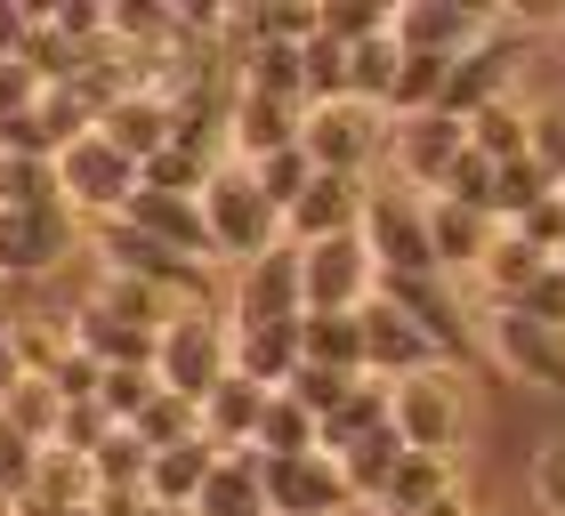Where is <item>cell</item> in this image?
Instances as JSON below:
<instances>
[{"label":"cell","instance_id":"14","mask_svg":"<svg viewBox=\"0 0 565 516\" xmlns=\"http://www.w3.org/2000/svg\"><path fill=\"white\" fill-rule=\"evenodd\" d=\"M380 299L404 307L436 347H445V364H469V355L484 347L477 323H460V299H452V275H380Z\"/></svg>","mask_w":565,"mask_h":516},{"label":"cell","instance_id":"35","mask_svg":"<svg viewBox=\"0 0 565 516\" xmlns=\"http://www.w3.org/2000/svg\"><path fill=\"white\" fill-rule=\"evenodd\" d=\"M396 65H404V49H396V33H380V41H364V49H348V89L364 97V106H380V114H388Z\"/></svg>","mask_w":565,"mask_h":516},{"label":"cell","instance_id":"30","mask_svg":"<svg viewBox=\"0 0 565 516\" xmlns=\"http://www.w3.org/2000/svg\"><path fill=\"white\" fill-rule=\"evenodd\" d=\"M469 146H477L493 170L533 162V106H525V97H501V106H484V114L469 121Z\"/></svg>","mask_w":565,"mask_h":516},{"label":"cell","instance_id":"19","mask_svg":"<svg viewBox=\"0 0 565 516\" xmlns=\"http://www.w3.org/2000/svg\"><path fill=\"white\" fill-rule=\"evenodd\" d=\"M307 138V106H275L259 89H235V121H226V162L259 170L267 153H291Z\"/></svg>","mask_w":565,"mask_h":516},{"label":"cell","instance_id":"36","mask_svg":"<svg viewBox=\"0 0 565 516\" xmlns=\"http://www.w3.org/2000/svg\"><path fill=\"white\" fill-rule=\"evenodd\" d=\"M0 420L24 428L33 444H57V436H65V396H57L49 379H24L17 396H9V411H0Z\"/></svg>","mask_w":565,"mask_h":516},{"label":"cell","instance_id":"25","mask_svg":"<svg viewBox=\"0 0 565 516\" xmlns=\"http://www.w3.org/2000/svg\"><path fill=\"white\" fill-rule=\"evenodd\" d=\"M211 469H218V444H211V436H186V444L153 452V469H146L153 508H194L202 484H211Z\"/></svg>","mask_w":565,"mask_h":516},{"label":"cell","instance_id":"23","mask_svg":"<svg viewBox=\"0 0 565 516\" xmlns=\"http://www.w3.org/2000/svg\"><path fill=\"white\" fill-rule=\"evenodd\" d=\"M121 226H138V235L186 250V258H218V250H211V218H202V202H178V194H146V186H138V202L121 211Z\"/></svg>","mask_w":565,"mask_h":516},{"label":"cell","instance_id":"51","mask_svg":"<svg viewBox=\"0 0 565 516\" xmlns=\"http://www.w3.org/2000/svg\"><path fill=\"white\" fill-rule=\"evenodd\" d=\"M420 516H484V508H477V493H469V476H460V484H452V493H445V501H436V508H420Z\"/></svg>","mask_w":565,"mask_h":516},{"label":"cell","instance_id":"21","mask_svg":"<svg viewBox=\"0 0 565 516\" xmlns=\"http://www.w3.org/2000/svg\"><path fill=\"white\" fill-rule=\"evenodd\" d=\"M428 235H436V267L445 275H484V258H493V243H501V218L436 194L428 202Z\"/></svg>","mask_w":565,"mask_h":516},{"label":"cell","instance_id":"28","mask_svg":"<svg viewBox=\"0 0 565 516\" xmlns=\"http://www.w3.org/2000/svg\"><path fill=\"white\" fill-rule=\"evenodd\" d=\"M299 347H307V364H323V372L372 379V355H364V315H307V323H299Z\"/></svg>","mask_w":565,"mask_h":516},{"label":"cell","instance_id":"38","mask_svg":"<svg viewBox=\"0 0 565 516\" xmlns=\"http://www.w3.org/2000/svg\"><path fill=\"white\" fill-rule=\"evenodd\" d=\"M299 57H307V114H316V106H340V97H355V89H348V49L331 41V33H316V41L299 49Z\"/></svg>","mask_w":565,"mask_h":516},{"label":"cell","instance_id":"34","mask_svg":"<svg viewBox=\"0 0 565 516\" xmlns=\"http://www.w3.org/2000/svg\"><path fill=\"white\" fill-rule=\"evenodd\" d=\"M89 299L106 307V315H121V323H146V331H162L178 307L162 299V291H146V282H130V275H114V267H97V282H89Z\"/></svg>","mask_w":565,"mask_h":516},{"label":"cell","instance_id":"20","mask_svg":"<svg viewBox=\"0 0 565 516\" xmlns=\"http://www.w3.org/2000/svg\"><path fill=\"white\" fill-rule=\"evenodd\" d=\"M307 323V315H299ZM299 323H235V379L267 387V396H282V387L299 379L307 347H299Z\"/></svg>","mask_w":565,"mask_h":516},{"label":"cell","instance_id":"22","mask_svg":"<svg viewBox=\"0 0 565 516\" xmlns=\"http://www.w3.org/2000/svg\"><path fill=\"white\" fill-rule=\"evenodd\" d=\"M97 129H106V138H114V146L146 170L153 153L178 138V106H170L162 89H130V97H114V106H106V121H97Z\"/></svg>","mask_w":565,"mask_h":516},{"label":"cell","instance_id":"29","mask_svg":"<svg viewBox=\"0 0 565 516\" xmlns=\"http://www.w3.org/2000/svg\"><path fill=\"white\" fill-rule=\"evenodd\" d=\"M445 89H452V57H420V49H404L396 89H388V121H428V114H445Z\"/></svg>","mask_w":565,"mask_h":516},{"label":"cell","instance_id":"17","mask_svg":"<svg viewBox=\"0 0 565 516\" xmlns=\"http://www.w3.org/2000/svg\"><path fill=\"white\" fill-rule=\"evenodd\" d=\"M460 153H469V121H452V114H428V121H396V146H388V162L396 178L413 194H445V178L460 170Z\"/></svg>","mask_w":565,"mask_h":516},{"label":"cell","instance_id":"56","mask_svg":"<svg viewBox=\"0 0 565 516\" xmlns=\"http://www.w3.org/2000/svg\"><path fill=\"white\" fill-rule=\"evenodd\" d=\"M557 194H565V186H557Z\"/></svg>","mask_w":565,"mask_h":516},{"label":"cell","instance_id":"13","mask_svg":"<svg viewBox=\"0 0 565 516\" xmlns=\"http://www.w3.org/2000/svg\"><path fill=\"white\" fill-rule=\"evenodd\" d=\"M267 508L275 516H355L364 501L348 493V476H340L331 452H299V460H267Z\"/></svg>","mask_w":565,"mask_h":516},{"label":"cell","instance_id":"45","mask_svg":"<svg viewBox=\"0 0 565 516\" xmlns=\"http://www.w3.org/2000/svg\"><path fill=\"white\" fill-rule=\"evenodd\" d=\"M533 501H542V516H565V436H550L542 452H533Z\"/></svg>","mask_w":565,"mask_h":516},{"label":"cell","instance_id":"53","mask_svg":"<svg viewBox=\"0 0 565 516\" xmlns=\"http://www.w3.org/2000/svg\"><path fill=\"white\" fill-rule=\"evenodd\" d=\"M153 516H194V508H153Z\"/></svg>","mask_w":565,"mask_h":516},{"label":"cell","instance_id":"49","mask_svg":"<svg viewBox=\"0 0 565 516\" xmlns=\"http://www.w3.org/2000/svg\"><path fill=\"white\" fill-rule=\"evenodd\" d=\"M41 33V9H17V0H0V57H24Z\"/></svg>","mask_w":565,"mask_h":516},{"label":"cell","instance_id":"46","mask_svg":"<svg viewBox=\"0 0 565 516\" xmlns=\"http://www.w3.org/2000/svg\"><path fill=\"white\" fill-rule=\"evenodd\" d=\"M509 235H525V243L542 250V258H557V250H565V194H550V202H533V211H525L518 226H509Z\"/></svg>","mask_w":565,"mask_h":516},{"label":"cell","instance_id":"18","mask_svg":"<svg viewBox=\"0 0 565 516\" xmlns=\"http://www.w3.org/2000/svg\"><path fill=\"white\" fill-rule=\"evenodd\" d=\"M364 211H372V178H340V170H316V186L299 194V211L282 218V243H331V235H364Z\"/></svg>","mask_w":565,"mask_h":516},{"label":"cell","instance_id":"41","mask_svg":"<svg viewBox=\"0 0 565 516\" xmlns=\"http://www.w3.org/2000/svg\"><path fill=\"white\" fill-rule=\"evenodd\" d=\"M445 202H469V211H484V218H493V202H501V170H493V162H484V153L469 146V153H460V170L445 178Z\"/></svg>","mask_w":565,"mask_h":516},{"label":"cell","instance_id":"54","mask_svg":"<svg viewBox=\"0 0 565 516\" xmlns=\"http://www.w3.org/2000/svg\"><path fill=\"white\" fill-rule=\"evenodd\" d=\"M557 57H565V24H557Z\"/></svg>","mask_w":565,"mask_h":516},{"label":"cell","instance_id":"33","mask_svg":"<svg viewBox=\"0 0 565 516\" xmlns=\"http://www.w3.org/2000/svg\"><path fill=\"white\" fill-rule=\"evenodd\" d=\"M259 452L267 460H299V452H323V420L307 411L299 396H275L267 420H259Z\"/></svg>","mask_w":565,"mask_h":516},{"label":"cell","instance_id":"31","mask_svg":"<svg viewBox=\"0 0 565 516\" xmlns=\"http://www.w3.org/2000/svg\"><path fill=\"white\" fill-rule=\"evenodd\" d=\"M404 452H413V444H404V436L396 428H380V436H364V444H355V452H340V476H348V493L355 501H380V493H388V476L404 469Z\"/></svg>","mask_w":565,"mask_h":516},{"label":"cell","instance_id":"12","mask_svg":"<svg viewBox=\"0 0 565 516\" xmlns=\"http://www.w3.org/2000/svg\"><path fill=\"white\" fill-rule=\"evenodd\" d=\"M525 33L518 24H501L484 49H469V57L452 65V89H445V114L452 121H477L484 106H501V97H518V65H525Z\"/></svg>","mask_w":565,"mask_h":516},{"label":"cell","instance_id":"4","mask_svg":"<svg viewBox=\"0 0 565 516\" xmlns=\"http://www.w3.org/2000/svg\"><path fill=\"white\" fill-rule=\"evenodd\" d=\"M364 250L380 275H445L436 267V235H428V194H413L404 178H372Z\"/></svg>","mask_w":565,"mask_h":516},{"label":"cell","instance_id":"26","mask_svg":"<svg viewBox=\"0 0 565 516\" xmlns=\"http://www.w3.org/2000/svg\"><path fill=\"white\" fill-rule=\"evenodd\" d=\"M267 387H250V379H226L211 404H202V436H211L218 452H259V420H267Z\"/></svg>","mask_w":565,"mask_h":516},{"label":"cell","instance_id":"7","mask_svg":"<svg viewBox=\"0 0 565 516\" xmlns=\"http://www.w3.org/2000/svg\"><path fill=\"white\" fill-rule=\"evenodd\" d=\"M477 340H484V355H493V364H501L509 379L542 387V396H565V331L533 323L525 307H493V299H484Z\"/></svg>","mask_w":565,"mask_h":516},{"label":"cell","instance_id":"47","mask_svg":"<svg viewBox=\"0 0 565 516\" xmlns=\"http://www.w3.org/2000/svg\"><path fill=\"white\" fill-rule=\"evenodd\" d=\"M41 97H49V82H41L33 65H24V57H0V121H9V114H33Z\"/></svg>","mask_w":565,"mask_h":516},{"label":"cell","instance_id":"48","mask_svg":"<svg viewBox=\"0 0 565 516\" xmlns=\"http://www.w3.org/2000/svg\"><path fill=\"white\" fill-rule=\"evenodd\" d=\"M518 307H525V315H533V323H550V331H565V275L550 267V275H542V282H533V291H525Z\"/></svg>","mask_w":565,"mask_h":516},{"label":"cell","instance_id":"5","mask_svg":"<svg viewBox=\"0 0 565 516\" xmlns=\"http://www.w3.org/2000/svg\"><path fill=\"white\" fill-rule=\"evenodd\" d=\"M57 186H65V211L82 218V226H114V218L138 202L146 178H138V162L106 138V129H89V138L57 162Z\"/></svg>","mask_w":565,"mask_h":516},{"label":"cell","instance_id":"24","mask_svg":"<svg viewBox=\"0 0 565 516\" xmlns=\"http://www.w3.org/2000/svg\"><path fill=\"white\" fill-rule=\"evenodd\" d=\"M194 516H275L267 508V460L259 452H218L211 484H202Z\"/></svg>","mask_w":565,"mask_h":516},{"label":"cell","instance_id":"39","mask_svg":"<svg viewBox=\"0 0 565 516\" xmlns=\"http://www.w3.org/2000/svg\"><path fill=\"white\" fill-rule=\"evenodd\" d=\"M138 436H146V452H170V444H186V436H202V404H186V396H153L146 404V420H138Z\"/></svg>","mask_w":565,"mask_h":516},{"label":"cell","instance_id":"16","mask_svg":"<svg viewBox=\"0 0 565 516\" xmlns=\"http://www.w3.org/2000/svg\"><path fill=\"white\" fill-rule=\"evenodd\" d=\"M501 33L493 9H460V0H413V9H396V49H420V57H469Z\"/></svg>","mask_w":565,"mask_h":516},{"label":"cell","instance_id":"9","mask_svg":"<svg viewBox=\"0 0 565 516\" xmlns=\"http://www.w3.org/2000/svg\"><path fill=\"white\" fill-rule=\"evenodd\" d=\"M299 267H307V315H364V307L380 299V267H372L364 235L307 243Z\"/></svg>","mask_w":565,"mask_h":516},{"label":"cell","instance_id":"3","mask_svg":"<svg viewBox=\"0 0 565 516\" xmlns=\"http://www.w3.org/2000/svg\"><path fill=\"white\" fill-rule=\"evenodd\" d=\"M202 218H211V250L235 258V267H250V258H267L282 243V211L259 194V178L243 162H218L211 194H202Z\"/></svg>","mask_w":565,"mask_h":516},{"label":"cell","instance_id":"1","mask_svg":"<svg viewBox=\"0 0 565 516\" xmlns=\"http://www.w3.org/2000/svg\"><path fill=\"white\" fill-rule=\"evenodd\" d=\"M89 250H97V267H114V275H130L146 282V291H162L170 307H218V258H186V250H170V243H153L138 235V226H89Z\"/></svg>","mask_w":565,"mask_h":516},{"label":"cell","instance_id":"15","mask_svg":"<svg viewBox=\"0 0 565 516\" xmlns=\"http://www.w3.org/2000/svg\"><path fill=\"white\" fill-rule=\"evenodd\" d=\"M364 355H372V379L380 387H404V379H420V372H452L445 347H436L404 307H388V299L364 307Z\"/></svg>","mask_w":565,"mask_h":516},{"label":"cell","instance_id":"42","mask_svg":"<svg viewBox=\"0 0 565 516\" xmlns=\"http://www.w3.org/2000/svg\"><path fill=\"white\" fill-rule=\"evenodd\" d=\"M355 387H364V379H348V372H323V364H299V379L282 387V396H299L307 411H316V420H331V411H340V404L355 396Z\"/></svg>","mask_w":565,"mask_h":516},{"label":"cell","instance_id":"32","mask_svg":"<svg viewBox=\"0 0 565 516\" xmlns=\"http://www.w3.org/2000/svg\"><path fill=\"white\" fill-rule=\"evenodd\" d=\"M235 73H243V89L275 97V106H307V57L299 49H243Z\"/></svg>","mask_w":565,"mask_h":516},{"label":"cell","instance_id":"37","mask_svg":"<svg viewBox=\"0 0 565 516\" xmlns=\"http://www.w3.org/2000/svg\"><path fill=\"white\" fill-rule=\"evenodd\" d=\"M243 170H250V162H243ZM250 178H259V194L275 202L282 218H291V211H299V194L316 186V162H307V146H291V153H267V162L250 170Z\"/></svg>","mask_w":565,"mask_h":516},{"label":"cell","instance_id":"8","mask_svg":"<svg viewBox=\"0 0 565 516\" xmlns=\"http://www.w3.org/2000/svg\"><path fill=\"white\" fill-rule=\"evenodd\" d=\"M396 436L428 460L469 452V396H460V372H420L396 387Z\"/></svg>","mask_w":565,"mask_h":516},{"label":"cell","instance_id":"50","mask_svg":"<svg viewBox=\"0 0 565 516\" xmlns=\"http://www.w3.org/2000/svg\"><path fill=\"white\" fill-rule=\"evenodd\" d=\"M24 379H33V372H24V355H17V331L0 323V411H9V396H17Z\"/></svg>","mask_w":565,"mask_h":516},{"label":"cell","instance_id":"10","mask_svg":"<svg viewBox=\"0 0 565 516\" xmlns=\"http://www.w3.org/2000/svg\"><path fill=\"white\" fill-rule=\"evenodd\" d=\"M82 250L73 211H0V282H41Z\"/></svg>","mask_w":565,"mask_h":516},{"label":"cell","instance_id":"2","mask_svg":"<svg viewBox=\"0 0 565 516\" xmlns=\"http://www.w3.org/2000/svg\"><path fill=\"white\" fill-rule=\"evenodd\" d=\"M170 396L186 404H211L226 379H235V315L226 307H178L162 323V355H153Z\"/></svg>","mask_w":565,"mask_h":516},{"label":"cell","instance_id":"43","mask_svg":"<svg viewBox=\"0 0 565 516\" xmlns=\"http://www.w3.org/2000/svg\"><path fill=\"white\" fill-rule=\"evenodd\" d=\"M550 194H557V186H550V178L533 170V162H509V170H501V202H493V218H501V226H518L533 202H550Z\"/></svg>","mask_w":565,"mask_h":516},{"label":"cell","instance_id":"44","mask_svg":"<svg viewBox=\"0 0 565 516\" xmlns=\"http://www.w3.org/2000/svg\"><path fill=\"white\" fill-rule=\"evenodd\" d=\"M533 170L565 186V106H533Z\"/></svg>","mask_w":565,"mask_h":516},{"label":"cell","instance_id":"27","mask_svg":"<svg viewBox=\"0 0 565 516\" xmlns=\"http://www.w3.org/2000/svg\"><path fill=\"white\" fill-rule=\"evenodd\" d=\"M460 484V460H428V452H404V469L388 476V493H380L372 508L380 516H420V508H436Z\"/></svg>","mask_w":565,"mask_h":516},{"label":"cell","instance_id":"40","mask_svg":"<svg viewBox=\"0 0 565 516\" xmlns=\"http://www.w3.org/2000/svg\"><path fill=\"white\" fill-rule=\"evenodd\" d=\"M146 469H153V452H146L138 428H114L106 444L89 452V476H97V484H146Z\"/></svg>","mask_w":565,"mask_h":516},{"label":"cell","instance_id":"55","mask_svg":"<svg viewBox=\"0 0 565 516\" xmlns=\"http://www.w3.org/2000/svg\"><path fill=\"white\" fill-rule=\"evenodd\" d=\"M557 275H565V250H557Z\"/></svg>","mask_w":565,"mask_h":516},{"label":"cell","instance_id":"52","mask_svg":"<svg viewBox=\"0 0 565 516\" xmlns=\"http://www.w3.org/2000/svg\"><path fill=\"white\" fill-rule=\"evenodd\" d=\"M9 178H17V162H9V153H0V211H9Z\"/></svg>","mask_w":565,"mask_h":516},{"label":"cell","instance_id":"6","mask_svg":"<svg viewBox=\"0 0 565 516\" xmlns=\"http://www.w3.org/2000/svg\"><path fill=\"white\" fill-rule=\"evenodd\" d=\"M307 162L316 170H340V178H372L380 162H388V146H396V121L364 106V97H340V106H316L307 114Z\"/></svg>","mask_w":565,"mask_h":516},{"label":"cell","instance_id":"11","mask_svg":"<svg viewBox=\"0 0 565 516\" xmlns=\"http://www.w3.org/2000/svg\"><path fill=\"white\" fill-rule=\"evenodd\" d=\"M235 323H299L307 315V267H299V243H275L267 258L235 267Z\"/></svg>","mask_w":565,"mask_h":516}]
</instances>
